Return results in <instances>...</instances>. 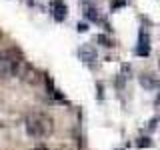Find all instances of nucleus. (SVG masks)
<instances>
[{
  "label": "nucleus",
  "instance_id": "obj_1",
  "mask_svg": "<svg viewBox=\"0 0 160 150\" xmlns=\"http://www.w3.org/2000/svg\"><path fill=\"white\" fill-rule=\"evenodd\" d=\"M24 64V58L18 48H4L0 50V78L18 76L20 68Z\"/></svg>",
  "mask_w": 160,
  "mask_h": 150
},
{
  "label": "nucleus",
  "instance_id": "obj_2",
  "mask_svg": "<svg viewBox=\"0 0 160 150\" xmlns=\"http://www.w3.org/2000/svg\"><path fill=\"white\" fill-rule=\"evenodd\" d=\"M54 130V122L44 112H32L26 116V132L34 138H44Z\"/></svg>",
  "mask_w": 160,
  "mask_h": 150
},
{
  "label": "nucleus",
  "instance_id": "obj_3",
  "mask_svg": "<svg viewBox=\"0 0 160 150\" xmlns=\"http://www.w3.org/2000/svg\"><path fill=\"white\" fill-rule=\"evenodd\" d=\"M18 76L24 80V82H28V84H38L40 80H42V74L38 72L34 66H30V64L24 62L22 64V68H20V72H18Z\"/></svg>",
  "mask_w": 160,
  "mask_h": 150
},
{
  "label": "nucleus",
  "instance_id": "obj_4",
  "mask_svg": "<svg viewBox=\"0 0 160 150\" xmlns=\"http://www.w3.org/2000/svg\"><path fill=\"white\" fill-rule=\"evenodd\" d=\"M78 56H80V60H84V62H94V60H96V48H94L92 44H84V46H80V50H78Z\"/></svg>",
  "mask_w": 160,
  "mask_h": 150
},
{
  "label": "nucleus",
  "instance_id": "obj_5",
  "mask_svg": "<svg viewBox=\"0 0 160 150\" xmlns=\"http://www.w3.org/2000/svg\"><path fill=\"white\" fill-rule=\"evenodd\" d=\"M52 12H54V18H56L58 22H62V20L66 18L68 8H66V4H64L62 0H54L52 2Z\"/></svg>",
  "mask_w": 160,
  "mask_h": 150
},
{
  "label": "nucleus",
  "instance_id": "obj_6",
  "mask_svg": "<svg viewBox=\"0 0 160 150\" xmlns=\"http://www.w3.org/2000/svg\"><path fill=\"white\" fill-rule=\"evenodd\" d=\"M140 84H142L144 88H154L156 86V80H154L152 74H142V76H140Z\"/></svg>",
  "mask_w": 160,
  "mask_h": 150
},
{
  "label": "nucleus",
  "instance_id": "obj_7",
  "mask_svg": "<svg viewBox=\"0 0 160 150\" xmlns=\"http://www.w3.org/2000/svg\"><path fill=\"white\" fill-rule=\"evenodd\" d=\"M136 54H138V56H148V54H150V46H148V44H140L138 42Z\"/></svg>",
  "mask_w": 160,
  "mask_h": 150
},
{
  "label": "nucleus",
  "instance_id": "obj_8",
  "mask_svg": "<svg viewBox=\"0 0 160 150\" xmlns=\"http://www.w3.org/2000/svg\"><path fill=\"white\" fill-rule=\"evenodd\" d=\"M96 40H98L100 44H102V46H106V48H110V46H112V40H110V38L106 36V34H98V36H96Z\"/></svg>",
  "mask_w": 160,
  "mask_h": 150
},
{
  "label": "nucleus",
  "instance_id": "obj_9",
  "mask_svg": "<svg viewBox=\"0 0 160 150\" xmlns=\"http://www.w3.org/2000/svg\"><path fill=\"white\" fill-rule=\"evenodd\" d=\"M86 18L96 22V20H98V10L96 8H86Z\"/></svg>",
  "mask_w": 160,
  "mask_h": 150
},
{
  "label": "nucleus",
  "instance_id": "obj_10",
  "mask_svg": "<svg viewBox=\"0 0 160 150\" xmlns=\"http://www.w3.org/2000/svg\"><path fill=\"white\" fill-rule=\"evenodd\" d=\"M122 6H126V0H112V2H110V8H112V10L122 8Z\"/></svg>",
  "mask_w": 160,
  "mask_h": 150
},
{
  "label": "nucleus",
  "instance_id": "obj_11",
  "mask_svg": "<svg viewBox=\"0 0 160 150\" xmlns=\"http://www.w3.org/2000/svg\"><path fill=\"white\" fill-rule=\"evenodd\" d=\"M136 144H138L140 148H142V146H146V148H148V146H152V142H150V138H140Z\"/></svg>",
  "mask_w": 160,
  "mask_h": 150
},
{
  "label": "nucleus",
  "instance_id": "obj_12",
  "mask_svg": "<svg viewBox=\"0 0 160 150\" xmlns=\"http://www.w3.org/2000/svg\"><path fill=\"white\" fill-rule=\"evenodd\" d=\"M124 80H126V76H124V74H120L118 80H116V86H118V88H122V86H124Z\"/></svg>",
  "mask_w": 160,
  "mask_h": 150
},
{
  "label": "nucleus",
  "instance_id": "obj_13",
  "mask_svg": "<svg viewBox=\"0 0 160 150\" xmlns=\"http://www.w3.org/2000/svg\"><path fill=\"white\" fill-rule=\"evenodd\" d=\"M86 30H88V26H86V24H78V32H86Z\"/></svg>",
  "mask_w": 160,
  "mask_h": 150
},
{
  "label": "nucleus",
  "instance_id": "obj_14",
  "mask_svg": "<svg viewBox=\"0 0 160 150\" xmlns=\"http://www.w3.org/2000/svg\"><path fill=\"white\" fill-rule=\"evenodd\" d=\"M36 150H48V148H44V146H40V148H36Z\"/></svg>",
  "mask_w": 160,
  "mask_h": 150
},
{
  "label": "nucleus",
  "instance_id": "obj_15",
  "mask_svg": "<svg viewBox=\"0 0 160 150\" xmlns=\"http://www.w3.org/2000/svg\"><path fill=\"white\" fill-rule=\"evenodd\" d=\"M0 40H2V32H0Z\"/></svg>",
  "mask_w": 160,
  "mask_h": 150
},
{
  "label": "nucleus",
  "instance_id": "obj_16",
  "mask_svg": "<svg viewBox=\"0 0 160 150\" xmlns=\"http://www.w3.org/2000/svg\"><path fill=\"white\" fill-rule=\"evenodd\" d=\"M158 66H160V60H158Z\"/></svg>",
  "mask_w": 160,
  "mask_h": 150
}]
</instances>
